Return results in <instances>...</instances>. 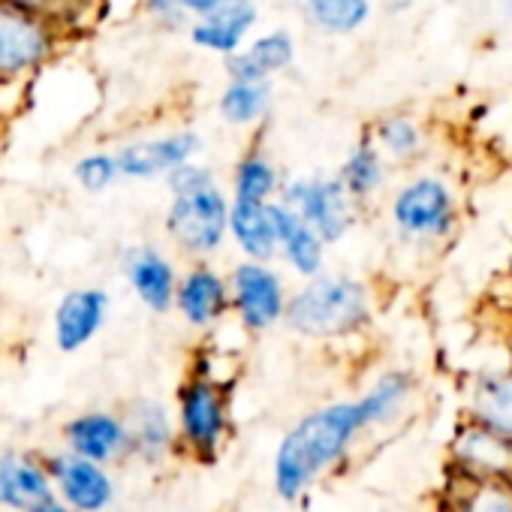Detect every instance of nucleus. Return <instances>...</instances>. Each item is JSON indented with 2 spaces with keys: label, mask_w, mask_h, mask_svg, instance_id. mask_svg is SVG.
<instances>
[{
  "label": "nucleus",
  "mask_w": 512,
  "mask_h": 512,
  "mask_svg": "<svg viewBox=\"0 0 512 512\" xmlns=\"http://www.w3.org/2000/svg\"><path fill=\"white\" fill-rule=\"evenodd\" d=\"M365 130L374 139V145L383 151L392 169H416V166H425V160L431 157V148H434L431 124L407 109L386 112L374 118Z\"/></svg>",
  "instance_id": "obj_19"
},
{
  "label": "nucleus",
  "mask_w": 512,
  "mask_h": 512,
  "mask_svg": "<svg viewBox=\"0 0 512 512\" xmlns=\"http://www.w3.org/2000/svg\"><path fill=\"white\" fill-rule=\"evenodd\" d=\"M232 386L235 380L217 368L205 350L193 353L184 380L175 389L172 416L178 437V458L193 464H217L232 437Z\"/></svg>",
  "instance_id": "obj_3"
},
{
  "label": "nucleus",
  "mask_w": 512,
  "mask_h": 512,
  "mask_svg": "<svg viewBox=\"0 0 512 512\" xmlns=\"http://www.w3.org/2000/svg\"><path fill=\"white\" fill-rule=\"evenodd\" d=\"M338 181L344 184V190L362 205L368 208L371 202H377L392 178V166L383 157V151L374 145V139L368 136V130H362V136L347 148L341 166L335 169Z\"/></svg>",
  "instance_id": "obj_22"
},
{
  "label": "nucleus",
  "mask_w": 512,
  "mask_h": 512,
  "mask_svg": "<svg viewBox=\"0 0 512 512\" xmlns=\"http://www.w3.org/2000/svg\"><path fill=\"white\" fill-rule=\"evenodd\" d=\"M142 16L160 31H184L190 25L184 0H142Z\"/></svg>",
  "instance_id": "obj_30"
},
{
  "label": "nucleus",
  "mask_w": 512,
  "mask_h": 512,
  "mask_svg": "<svg viewBox=\"0 0 512 512\" xmlns=\"http://www.w3.org/2000/svg\"><path fill=\"white\" fill-rule=\"evenodd\" d=\"M118 272L133 299L151 314H169L181 266L154 241H136L121 250Z\"/></svg>",
  "instance_id": "obj_12"
},
{
  "label": "nucleus",
  "mask_w": 512,
  "mask_h": 512,
  "mask_svg": "<svg viewBox=\"0 0 512 512\" xmlns=\"http://www.w3.org/2000/svg\"><path fill=\"white\" fill-rule=\"evenodd\" d=\"M67 46L49 22L0 4V88H28Z\"/></svg>",
  "instance_id": "obj_6"
},
{
  "label": "nucleus",
  "mask_w": 512,
  "mask_h": 512,
  "mask_svg": "<svg viewBox=\"0 0 512 512\" xmlns=\"http://www.w3.org/2000/svg\"><path fill=\"white\" fill-rule=\"evenodd\" d=\"M284 184V172L272 151L253 139L232 163L229 172V199L232 202H275Z\"/></svg>",
  "instance_id": "obj_23"
},
{
  "label": "nucleus",
  "mask_w": 512,
  "mask_h": 512,
  "mask_svg": "<svg viewBox=\"0 0 512 512\" xmlns=\"http://www.w3.org/2000/svg\"><path fill=\"white\" fill-rule=\"evenodd\" d=\"M0 4L49 22L73 43L100 25L106 0H0Z\"/></svg>",
  "instance_id": "obj_26"
},
{
  "label": "nucleus",
  "mask_w": 512,
  "mask_h": 512,
  "mask_svg": "<svg viewBox=\"0 0 512 512\" xmlns=\"http://www.w3.org/2000/svg\"><path fill=\"white\" fill-rule=\"evenodd\" d=\"M494 4H497V10L512 22V0H494Z\"/></svg>",
  "instance_id": "obj_36"
},
{
  "label": "nucleus",
  "mask_w": 512,
  "mask_h": 512,
  "mask_svg": "<svg viewBox=\"0 0 512 512\" xmlns=\"http://www.w3.org/2000/svg\"><path fill=\"white\" fill-rule=\"evenodd\" d=\"M449 512H512V482L470 464H455L446 491Z\"/></svg>",
  "instance_id": "obj_24"
},
{
  "label": "nucleus",
  "mask_w": 512,
  "mask_h": 512,
  "mask_svg": "<svg viewBox=\"0 0 512 512\" xmlns=\"http://www.w3.org/2000/svg\"><path fill=\"white\" fill-rule=\"evenodd\" d=\"M377 320V290L350 272H320L290 290L284 326L317 344L362 338Z\"/></svg>",
  "instance_id": "obj_2"
},
{
  "label": "nucleus",
  "mask_w": 512,
  "mask_h": 512,
  "mask_svg": "<svg viewBox=\"0 0 512 512\" xmlns=\"http://www.w3.org/2000/svg\"><path fill=\"white\" fill-rule=\"evenodd\" d=\"M175 317L193 332H214L229 317V284L226 272L214 260H190L178 272L175 296H172Z\"/></svg>",
  "instance_id": "obj_11"
},
{
  "label": "nucleus",
  "mask_w": 512,
  "mask_h": 512,
  "mask_svg": "<svg viewBox=\"0 0 512 512\" xmlns=\"http://www.w3.org/2000/svg\"><path fill=\"white\" fill-rule=\"evenodd\" d=\"M278 199L290 205L329 247L341 244L362 217V205L344 190L335 172H308L284 178Z\"/></svg>",
  "instance_id": "obj_8"
},
{
  "label": "nucleus",
  "mask_w": 512,
  "mask_h": 512,
  "mask_svg": "<svg viewBox=\"0 0 512 512\" xmlns=\"http://www.w3.org/2000/svg\"><path fill=\"white\" fill-rule=\"evenodd\" d=\"M205 151V139L193 127H175L139 139H127L115 148L124 181H163L175 166L196 160Z\"/></svg>",
  "instance_id": "obj_10"
},
{
  "label": "nucleus",
  "mask_w": 512,
  "mask_h": 512,
  "mask_svg": "<svg viewBox=\"0 0 512 512\" xmlns=\"http://www.w3.org/2000/svg\"><path fill=\"white\" fill-rule=\"evenodd\" d=\"M226 241L235 247L238 260H260L275 263L278 256V235L269 202H232Z\"/></svg>",
  "instance_id": "obj_21"
},
{
  "label": "nucleus",
  "mask_w": 512,
  "mask_h": 512,
  "mask_svg": "<svg viewBox=\"0 0 512 512\" xmlns=\"http://www.w3.org/2000/svg\"><path fill=\"white\" fill-rule=\"evenodd\" d=\"M500 335H503V344H506L509 362H512V302L506 308H500Z\"/></svg>",
  "instance_id": "obj_33"
},
{
  "label": "nucleus",
  "mask_w": 512,
  "mask_h": 512,
  "mask_svg": "<svg viewBox=\"0 0 512 512\" xmlns=\"http://www.w3.org/2000/svg\"><path fill=\"white\" fill-rule=\"evenodd\" d=\"M374 431L362 398H341L302 413L272 455V488L284 503L302 500L317 482L344 467L359 440Z\"/></svg>",
  "instance_id": "obj_1"
},
{
  "label": "nucleus",
  "mask_w": 512,
  "mask_h": 512,
  "mask_svg": "<svg viewBox=\"0 0 512 512\" xmlns=\"http://www.w3.org/2000/svg\"><path fill=\"white\" fill-rule=\"evenodd\" d=\"M130 431V455L127 461H139L145 467H163L178 458L175 416L172 407L160 398H136L124 410Z\"/></svg>",
  "instance_id": "obj_15"
},
{
  "label": "nucleus",
  "mask_w": 512,
  "mask_h": 512,
  "mask_svg": "<svg viewBox=\"0 0 512 512\" xmlns=\"http://www.w3.org/2000/svg\"><path fill=\"white\" fill-rule=\"evenodd\" d=\"M226 4H232V0H184V10H187L190 19H202V16L217 13Z\"/></svg>",
  "instance_id": "obj_32"
},
{
  "label": "nucleus",
  "mask_w": 512,
  "mask_h": 512,
  "mask_svg": "<svg viewBox=\"0 0 512 512\" xmlns=\"http://www.w3.org/2000/svg\"><path fill=\"white\" fill-rule=\"evenodd\" d=\"M52 491L76 512H109L118 500V479L109 464L82 458L70 449L46 452Z\"/></svg>",
  "instance_id": "obj_9"
},
{
  "label": "nucleus",
  "mask_w": 512,
  "mask_h": 512,
  "mask_svg": "<svg viewBox=\"0 0 512 512\" xmlns=\"http://www.w3.org/2000/svg\"><path fill=\"white\" fill-rule=\"evenodd\" d=\"M386 223L392 238L419 253L449 247L464 223V199L455 178L443 169H410L386 199Z\"/></svg>",
  "instance_id": "obj_4"
},
{
  "label": "nucleus",
  "mask_w": 512,
  "mask_h": 512,
  "mask_svg": "<svg viewBox=\"0 0 512 512\" xmlns=\"http://www.w3.org/2000/svg\"><path fill=\"white\" fill-rule=\"evenodd\" d=\"M73 181L79 184V190L91 193V196H100V193H109L115 184H121V166H118V157H115V148H94V151H85L82 157H76L73 169H70Z\"/></svg>",
  "instance_id": "obj_29"
},
{
  "label": "nucleus",
  "mask_w": 512,
  "mask_h": 512,
  "mask_svg": "<svg viewBox=\"0 0 512 512\" xmlns=\"http://www.w3.org/2000/svg\"><path fill=\"white\" fill-rule=\"evenodd\" d=\"M112 317V296L106 287L88 284L67 290L52 311V341L61 353L73 356L91 347Z\"/></svg>",
  "instance_id": "obj_13"
},
{
  "label": "nucleus",
  "mask_w": 512,
  "mask_h": 512,
  "mask_svg": "<svg viewBox=\"0 0 512 512\" xmlns=\"http://www.w3.org/2000/svg\"><path fill=\"white\" fill-rule=\"evenodd\" d=\"M299 58V40L290 28H269L263 34H253L235 55L223 61L226 79L241 82H272L293 70Z\"/></svg>",
  "instance_id": "obj_17"
},
{
  "label": "nucleus",
  "mask_w": 512,
  "mask_h": 512,
  "mask_svg": "<svg viewBox=\"0 0 512 512\" xmlns=\"http://www.w3.org/2000/svg\"><path fill=\"white\" fill-rule=\"evenodd\" d=\"M7 464H10V452H0V509H4V494H7Z\"/></svg>",
  "instance_id": "obj_34"
},
{
  "label": "nucleus",
  "mask_w": 512,
  "mask_h": 512,
  "mask_svg": "<svg viewBox=\"0 0 512 512\" xmlns=\"http://www.w3.org/2000/svg\"><path fill=\"white\" fill-rule=\"evenodd\" d=\"M55 497L46 458L40 452H10L7 464V494L4 509L31 512Z\"/></svg>",
  "instance_id": "obj_27"
},
{
  "label": "nucleus",
  "mask_w": 512,
  "mask_h": 512,
  "mask_svg": "<svg viewBox=\"0 0 512 512\" xmlns=\"http://www.w3.org/2000/svg\"><path fill=\"white\" fill-rule=\"evenodd\" d=\"M275 235H278V256L275 263H284L290 275L299 281L314 278L329 269V244L281 199L269 202Z\"/></svg>",
  "instance_id": "obj_18"
},
{
  "label": "nucleus",
  "mask_w": 512,
  "mask_h": 512,
  "mask_svg": "<svg viewBox=\"0 0 512 512\" xmlns=\"http://www.w3.org/2000/svg\"><path fill=\"white\" fill-rule=\"evenodd\" d=\"M302 19L323 37H356L374 19V0H302Z\"/></svg>",
  "instance_id": "obj_28"
},
{
  "label": "nucleus",
  "mask_w": 512,
  "mask_h": 512,
  "mask_svg": "<svg viewBox=\"0 0 512 512\" xmlns=\"http://www.w3.org/2000/svg\"><path fill=\"white\" fill-rule=\"evenodd\" d=\"M272 82H241L226 79L217 94V115L229 130H263L272 115Z\"/></svg>",
  "instance_id": "obj_25"
},
{
  "label": "nucleus",
  "mask_w": 512,
  "mask_h": 512,
  "mask_svg": "<svg viewBox=\"0 0 512 512\" xmlns=\"http://www.w3.org/2000/svg\"><path fill=\"white\" fill-rule=\"evenodd\" d=\"M256 25H260V4L256 0H232L211 16L190 19L184 34L196 52L226 61L256 34Z\"/></svg>",
  "instance_id": "obj_16"
},
{
  "label": "nucleus",
  "mask_w": 512,
  "mask_h": 512,
  "mask_svg": "<svg viewBox=\"0 0 512 512\" xmlns=\"http://www.w3.org/2000/svg\"><path fill=\"white\" fill-rule=\"evenodd\" d=\"M229 284V317L247 335H266L284 326L290 284L278 263L238 260L226 272Z\"/></svg>",
  "instance_id": "obj_7"
},
{
  "label": "nucleus",
  "mask_w": 512,
  "mask_h": 512,
  "mask_svg": "<svg viewBox=\"0 0 512 512\" xmlns=\"http://www.w3.org/2000/svg\"><path fill=\"white\" fill-rule=\"evenodd\" d=\"M464 413L470 422L512 440V362L470 380L464 392Z\"/></svg>",
  "instance_id": "obj_20"
},
{
  "label": "nucleus",
  "mask_w": 512,
  "mask_h": 512,
  "mask_svg": "<svg viewBox=\"0 0 512 512\" xmlns=\"http://www.w3.org/2000/svg\"><path fill=\"white\" fill-rule=\"evenodd\" d=\"M61 440H64V449L82 458L109 464V467L118 461H127L130 455L127 419L121 410H109V407H94V410H82L70 416L61 428Z\"/></svg>",
  "instance_id": "obj_14"
},
{
  "label": "nucleus",
  "mask_w": 512,
  "mask_h": 512,
  "mask_svg": "<svg viewBox=\"0 0 512 512\" xmlns=\"http://www.w3.org/2000/svg\"><path fill=\"white\" fill-rule=\"evenodd\" d=\"M229 193L220 181L169 193V205L163 211V235L172 250L184 260H217L229 247L226 223H229Z\"/></svg>",
  "instance_id": "obj_5"
},
{
  "label": "nucleus",
  "mask_w": 512,
  "mask_h": 512,
  "mask_svg": "<svg viewBox=\"0 0 512 512\" xmlns=\"http://www.w3.org/2000/svg\"><path fill=\"white\" fill-rule=\"evenodd\" d=\"M163 181H166L169 193H181V190H193V187L214 184V181H217V172H214L208 163H202V160L196 157V160H187V163L175 166Z\"/></svg>",
  "instance_id": "obj_31"
},
{
  "label": "nucleus",
  "mask_w": 512,
  "mask_h": 512,
  "mask_svg": "<svg viewBox=\"0 0 512 512\" xmlns=\"http://www.w3.org/2000/svg\"><path fill=\"white\" fill-rule=\"evenodd\" d=\"M31 512H76V509H70V506L61 503L58 497H52L49 503H43V506H37V509H31Z\"/></svg>",
  "instance_id": "obj_35"
}]
</instances>
